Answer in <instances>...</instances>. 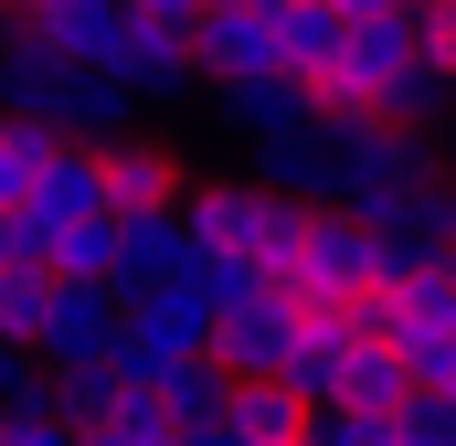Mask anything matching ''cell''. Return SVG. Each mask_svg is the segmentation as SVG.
Here are the masks:
<instances>
[{
    "instance_id": "cell-1",
    "label": "cell",
    "mask_w": 456,
    "mask_h": 446,
    "mask_svg": "<svg viewBox=\"0 0 456 446\" xmlns=\"http://www.w3.org/2000/svg\"><path fill=\"white\" fill-rule=\"evenodd\" d=\"M361 340H382L414 393H456V277L446 266H414V277L371 287L361 298Z\"/></svg>"
},
{
    "instance_id": "cell-2",
    "label": "cell",
    "mask_w": 456,
    "mask_h": 446,
    "mask_svg": "<svg viewBox=\"0 0 456 446\" xmlns=\"http://www.w3.org/2000/svg\"><path fill=\"white\" fill-rule=\"evenodd\" d=\"M287 213H297L287 192L233 181V170L181 181V202H170V223H181V244H191V255H224V266H255V277H265V244H276V223H287Z\"/></svg>"
},
{
    "instance_id": "cell-3",
    "label": "cell",
    "mask_w": 456,
    "mask_h": 446,
    "mask_svg": "<svg viewBox=\"0 0 456 446\" xmlns=\"http://www.w3.org/2000/svg\"><path fill=\"white\" fill-rule=\"evenodd\" d=\"M414 181H436V149H425L414 128H371V117L340 128V202H330V213H371V202H393V192H414Z\"/></svg>"
},
{
    "instance_id": "cell-4",
    "label": "cell",
    "mask_w": 456,
    "mask_h": 446,
    "mask_svg": "<svg viewBox=\"0 0 456 446\" xmlns=\"http://www.w3.org/2000/svg\"><path fill=\"white\" fill-rule=\"evenodd\" d=\"M107 86L127 96V107L202 96V75H191V21H149V11H127V32H117V54H107Z\"/></svg>"
},
{
    "instance_id": "cell-5",
    "label": "cell",
    "mask_w": 456,
    "mask_h": 446,
    "mask_svg": "<svg viewBox=\"0 0 456 446\" xmlns=\"http://www.w3.org/2000/svg\"><path fill=\"white\" fill-rule=\"evenodd\" d=\"M297 298H276V287H255V298H233L213 340H202V361L224 372V383H276V361H287V340H297Z\"/></svg>"
},
{
    "instance_id": "cell-6",
    "label": "cell",
    "mask_w": 456,
    "mask_h": 446,
    "mask_svg": "<svg viewBox=\"0 0 456 446\" xmlns=\"http://www.w3.org/2000/svg\"><path fill=\"white\" fill-rule=\"evenodd\" d=\"M86 160H96V202H107V223L170 213V202H181V181H191V170H181V149H159L149 128H138V138H107V149H86Z\"/></svg>"
},
{
    "instance_id": "cell-7",
    "label": "cell",
    "mask_w": 456,
    "mask_h": 446,
    "mask_svg": "<svg viewBox=\"0 0 456 446\" xmlns=\"http://www.w3.org/2000/svg\"><path fill=\"white\" fill-rule=\"evenodd\" d=\"M117 330V298L107 287H43V309H32V340H21V361L32 372H64V361H96Z\"/></svg>"
},
{
    "instance_id": "cell-8",
    "label": "cell",
    "mask_w": 456,
    "mask_h": 446,
    "mask_svg": "<svg viewBox=\"0 0 456 446\" xmlns=\"http://www.w3.org/2000/svg\"><path fill=\"white\" fill-rule=\"evenodd\" d=\"M43 54H64V64H86V75H107L117 32H127V0H21L11 11Z\"/></svg>"
},
{
    "instance_id": "cell-9",
    "label": "cell",
    "mask_w": 456,
    "mask_h": 446,
    "mask_svg": "<svg viewBox=\"0 0 456 446\" xmlns=\"http://www.w3.org/2000/svg\"><path fill=\"white\" fill-rule=\"evenodd\" d=\"M181 255H191V244H181V223H170V213H127V223H117L107 298H117V309H127V298H159V287L181 277Z\"/></svg>"
},
{
    "instance_id": "cell-10",
    "label": "cell",
    "mask_w": 456,
    "mask_h": 446,
    "mask_svg": "<svg viewBox=\"0 0 456 446\" xmlns=\"http://www.w3.org/2000/svg\"><path fill=\"white\" fill-rule=\"evenodd\" d=\"M21 213L43 223V244H53L64 223H96V213H107V202H96V160L53 138V149H43V170H32V192H21Z\"/></svg>"
},
{
    "instance_id": "cell-11",
    "label": "cell",
    "mask_w": 456,
    "mask_h": 446,
    "mask_svg": "<svg viewBox=\"0 0 456 446\" xmlns=\"http://www.w3.org/2000/svg\"><path fill=\"white\" fill-rule=\"evenodd\" d=\"M255 32H265V64L308 86V75L330 64V43H340V11H330V0H276V11H255Z\"/></svg>"
},
{
    "instance_id": "cell-12",
    "label": "cell",
    "mask_w": 456,
    "mask_h": 446,
    "mask_svg": "<svg viewBox=\"0 0 456 446\" xmlns=\"http://www.w3.org/2000/svg\"><path fill=\"white\" fill-rule=\"evenodd\" d=\"M213 415L233 425V446H297V425H308L287 383H224V393H213Z\"/></svg>"
},
{
    "instance_id": "cell-13",
    "label": "cell",
    "mask_w": 456,
    "mask_h": 446,
    "mask_svg": "<svg viewBox=\"0 0 456 446\" xmlns=\"http://www.w3.org/2000/svg\"><path fill=\"white\" fill-rule=\"evenodd\" d=\"M213 107H224L244 138H287V128L308 117V86H297V75H244V86H213Z\"/></svg>"
},
{
    "instance_id": "cell-14",
    "label": "cell",
    "mask_w": 456,
    "mask_h": 446,
    "mask_svg": "<svg viewBox=\"0 0 456 446\" xmlns=\"http://www.w3.org/2000/svg\"><path fill=\"white\" fill-rule=\"evenodd\" d=\"M117 393H127V372H117L107 351H96V361H64V372H43V404H53L64 425H107V415H117Z\"/></svg>"
},
{
    "instance_id": "cell-15",
    "label": "cell",
    "mask_w": 456,
    "mask_h": 446,
    "mask_svg": "<svg viewBox=\"0 0 456 446\" xmlns=\"http://www.w3.org/2000/svg\"><path fill=\"white\" fill-rule=\"evenodd\" d=\"M414 383H403V361L382 351V340H350V361H340V393L330 404H350V415H393Z\"/></svg>"
},
{
    "instance_id": "cell-16",
    "label": "cell",
    "mask_w": 456,
    "mask_h": 446,
    "mask_svg": "<svg viewBox=\"0 0 456 446\" xmlns=\"http://www.w3.org/2000/svg\"><path fill=\"white\" fill-rule=\"evenodd\" d=\"M255 287H265V277H255V266H224V255H181V277H170V298L202 309V319H224L233 298H255Z\"/></svg>"
},
{
    "instance_id": "cell-17",
    "label": "cell",
    "mask_w": 456,
    "mask_h": 446,
    "mask_svg": "<svg viewBox=\"0 0 456 446\" xmlns=\"http://www.w3.org/2000/svg\"><path fill=\"white\" fill-rule=\"evenodd\" d=\"M436 117H446V75H425V64H414V75H393V86H382L371 128H414V138H425Z\"/></svg>"
},
{
    "instance_id": "cell-18",
    "label": "cell",
    "mask_w": 456,
    "mask_h": 446,
    "mask_svg": "<svg viewBox=\"0 0 456 446\" xmlns=\"http://www.w3.org/2000/svg\"><path fill=\"white\" fill-rule=\"evenodd\" d=\"M138 393H149L170 425H202V415H213V393H224V372H213V361H181V372H159V383H138Z\"/></svg>"
},
{
    "instance_id": "cell-19",
    "label": "cell",
    "mask_w": 456,
    "mask_h": 446,
    "mask_svg": "<svg viewBox=\"0 0 456 446\" xmlns=\"http://www.w3.org/2000/svg\"><path fill=\"white\" fill-rule=\"evenodd\" d=\"M393 446H456V393H403L393 404Z\"/></svg>"
},
{
    "instance_id": "cell-20",
    "label": "cell",
    "mask_w": 456,
    "mask_h": 446,
    "mask_svg": "<svg viewBox=\"0 0 456 446\" xmlns=\"http://www.w3.org/2000/svg\"><path fill=\"white\" fill-rule=\"evenodd\" d=\"M297 446H393V415H350V404H319V415L297 425Z\"/></svg>"
},
{
    "instance_id": "cell-21",
    "label": "cell",
    "mask_w": 456,
    "mask_h": 446,
    "mask_svg": "<svg viewBox=\"0 0 456 446\" xmlns=\"http://www.w3.org/2000/svg\"><path fill=\"white\" fill-rule=\"evenodd\" d=\"M0 446H75V425L43 404V383L21 393V404H0Z\"/></svg>"
},
{
    "instance_id": "cell-22",
    "label": "cell",
    "mask_w": 456,
    "mask_h": 446,
    "mask_svg": "<svg viewBox=\"0 0 456 446\" xmlns=\"http://www.w3.org/2000/svg\"><path fill=\"white\" fill-rule=\"evenodd\" d=\"M0 277H43V223L0 213Z\"/></svg>"
},
{
    "instance_id": "cell-23",
    "label": "cell",
    "mask_w": 456,
    "mask_h": 446,
    "mask_svg": "<svg viewBox=\"0 0 456 446\" xmlns=\"http://www.w3.org/2000/svg\"><path fill=\"white\" fill-rule=\"evenodd\" d=\"M181 446H233V425H224V415H202V425H181Z\"/></svg>"
},
{
    "instance_id": "cell-24",
    "label": "cell",
    "mask_w": 456,
    "mask_h": 446,
    "mask_svg": "<svg viewBox=\"0 0 456 446\" xmlns=\"http://www.w3.org/2000/svg\"><path fill=\"white\" fill-rule=\"evenodd\" d=\"M340 21H361V11H425V0H330Z\"/></svg>"
},
{
    "instance_id": "cell-25",
    "label": "cell",
    "mask_w": 456,
    "mask_h": 446,
    "mask_svg": "<svg viewBox=\"0 0 456 446\" xmlns=\"http://www.w3.org/2000/svg\"><path fill=\"white\" fill-rule=\"evenodd\" d=\"M11 11H21V0H0V32H11Z\"/></svg>"
}]
</instances>
